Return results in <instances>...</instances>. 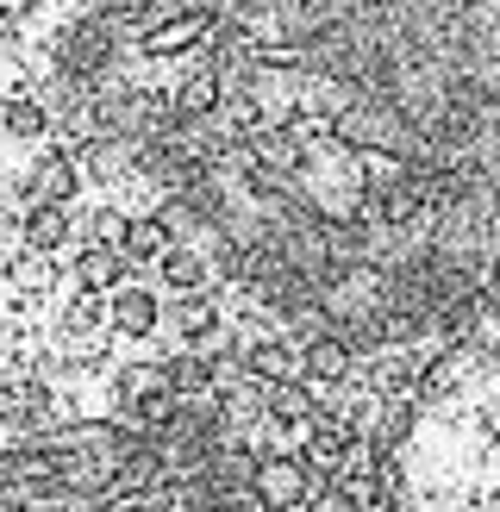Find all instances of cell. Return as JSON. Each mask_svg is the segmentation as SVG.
<instances>
[{
	"label": "cell",
	"instance_id": "9",
	"mask_svg": "<svg viewBox=\"0 0 500 512\" xmlns=\"http://www.w3.org/2000/svg\"><path fill=\"white\" fill-rule=\"evenodd\" d=\"M300 369H307L313 381H338L350 369V344L338 338V331H313V338L300 344Z\"/></svg>",
	"mask_w": 500,
	"mask_h": 512
},
{
	"label": "cell",
	"instance_id": "2",
	"mask_svg": "<svg viewBox=\"0 0 500 512\" xmlns=\"http://www.w3.org/2000/svg\"><path fill=\"white\" fill-rule=\"evenodd\" d=\"M394 512H500V331L419 381Z\"/></svg>",
	"mask_w": 500,
	"mask_h": 512
},
{
	"label": "cell",
	"instance_id": "6",
	"mask_svg": "<svg viewBox=\"0 0 500 512\" xmlns=\"http://www.w3.org/2000/svg\"><path fill=\"white\" fill-rule=\"evenodd\" d=\"M157 288H169L175 300L207 294V250H194V244H169V250L157 256Z\"/></svg>",
	"mask_w": 500,
	"mask_h": 512
},
{
	"label": "cell",
	"instance_id": "11",
	"mask_svg": "<svg viewBox=\"0 0 500 512\" xmlns=\"http://www.w3.org/2000/svg\"><path fill=\"white\" fill-rule=\"evenodd\" d=\"M25 238H32V250H63L75 238V219L69 207H50V200H32V213H25Z\"/></svg>",
	"mask_w": 500,
	"mask_h": 512
},
{
	"label": "cell",
	"instance_id": "1",
	"mask_svg": "<svg viewBox=\"0 0 500 512\" xmlns=\"http://www.w3.org/2000/svg\"><path fill=\"white\" fill-rule=\"evenodd\" d=\"M0 512H257L207 419L75 425L0 450Z\"/></svg>",
	"mask_w": 500,
	"mask_h": 512
},
{
	"label": "cell",
	"instance_id": "18",
	"mask_svg": "<svg viewBox=\"0 0 500 512\" xmlns=\"http://www.w3.org/2000/svg\"><path fill=\"white\" fill-rule=\"evenodd\" d=\"M32 7H38V0H0V13H7V19H25Z\"/></svg>",
	"mask_w": 500,
	"mask_h": 512
},
{
	"label": "cell",
	"instance_id": "10",
	"mask_svg": "<svg viewBox=\"0 0 500 512\" xmlns=\"http://www.w3.org/2000/svg\"><path fill=\"white\" fill-rule=\"evenodd\" d=\"M244 369L257 375V381H288V375L300 369V350H294L288 338H250V350H244Z\"/></svg>",
	"mask_w": 500,
	"mask_h": 512
},
{
	"label": "cell",
	"instance_id": "8",
	"mask_svg": "<svg viewBox=\"0 0 500 512\" xmlns=\"http://www.w3.org/2000/svg\"><path fill=\"white\" fill-rule=\"evenodd\" d=\"M175 244V232H169V225L157 219V213H138L132 225H125V238H119V263H150V269H157V256Z\"/></svg>",
	"mask_w": 500,
	"mask_h": 512
},
{
	"label": "cell",
	"instance_id": "7",
	"mask_svg": "<svg viewBox=\"0 0 500 512\" xmlns=\"http://www.w3.org/2000/svg\"><path fill=\"white\" fill-rule=\"evenodd\" d=\"M169 325H175V338H182V344H207L213 331L225 325V306H219L213 288H207V294H188V300H175Z\"/></svg>",
	"mask_w": 500,
	"mask_h": 512
},
{
	"label": "cell",
	"instance_id": "15",
	"mask_svg": "<svg viewBox=\"0 0 500 512\" xmlns=\"http://www.w3.org/2000/svg\"><path fill=\"white\" fill-rule=\"evenodd\" d=\"M250 488L263 494V506H294V500H300V475L282 463V469H263L257 481H250Z\"/></svg>",
	"mask_w": 500,
	"mask_h": 512
},
{
	"label": "cell",
	"instance_id": "16",
	"mask_svg": "<svg viewBox=\"0 0 500 512\" xmlns=\"http://www.w3.org/2000/svg\"><path fill=\"white\" fill-rule=\"evenodd\" d=\"M125 225H132V219H125L119 207H94V213H88V244H94V250H119Z\"/></svg>",
	"mask_w": 500,
	"mask_h": 512
},
{
	"label": "cell",
	"instance_id": "14",
	"mask_svg": "<svg viewBox=\"0 0 500 512\" xmlns=\"http://www.w3.org/2000/svg\"><path fill=\"white\" fill-rule=\"evenodd\" d=\"M100 325H107V300H100V294H75L69 313H63V331H69V338H94Z\"/></svg>",
	"mask_w": 500,
	"mask_h": 512
},
{
	"label": "cell",
	"instance_id": "3",
	"mask_svg": "<svg viewBox=\"0 0 500 512\" xmlns=\"http://www.w3.org/2000/svg\"><path fill=\"white\" fill-rule=\"evenodd\" d=\"M157 107H163L169 125H182V132H188V125H213L225 113V82H219L213 69L194 63V69H182L169 82V94H157Z\"/></svg>",
	"mask_w": 500,
	"mask_h": 512
},
{
	"label": "cell",
	"instance_id": "5",
	"mask_svg": "<svg viewBox=\"0 0 500 512\" xmlns=\"http://www.w3.org/2000/svg\"><path fill=\"white\" fill-rule=\"evenodd\" d=\"M25 188H32L38 200H50V207H69V200L82 194V163H75L63 144H50V150H38V157H32Z\"/></svg>",
	"mask_w": 500,
	"mask_h": 512
},
{
	"label": "cell",
	"instance_id": "17",
	"mask_svg": "<svg viewBox=\"0 0 500 512\" xmlns=\"http://www.w3.org/2000/svg\"><path fill=\"white\" fill-rule=\"evenodd\" d=\"M275 413H307V394H300V388H288L282 400H275Z\"/></svg>",
	"mask_w": 500,
	"mask_h": 512
},
{
	"label": "cell",
	"instance_id": "4",
	"mask_svg": "<svg viewBox=\"0 0 500 512\" xmlns=\"http://www.w3.org/2000/svg\"><path fill=\"white\" fill-rule=\"evenodd\" d=\"M107 325L119 331V338H150V331L163 325V300H157V288L119 281V288L107 294Z\"/></svg>",
	"mask_w": 500,
	"mask_h": 512
},
{
	"label": "cell",
	"instance_id": "13",
	"mask_svg": "<svg viewBox=\"0 0 500 512\" xmlns=\"http://www.w3.org/2000/svg\"><path fill=\"white\" fill-rule=\"evenodd\" d=\"M7 132L13 138H44L50 132V107H44V100H32V94H13L7 100Z\"/></svg>",
	"mask_w": 500,
	"mask_h": 512
},
{
	"label": "cell",
	"instance_id": "12",
	"mask_svg": "<svg viewBox=\"0 0 500 512\" xmlns=\"http://www.w3.org/2000/svg\"><path fill=\"white\" fill-rule=\"evenodd\" d=\"M75 281H82V294H100V300H107L119 281H125L119 250H94V244H88L82 256H75Z\"/></svg>",
	"mask_w": 500,
	"mask_h": 512
}]
</instances>
